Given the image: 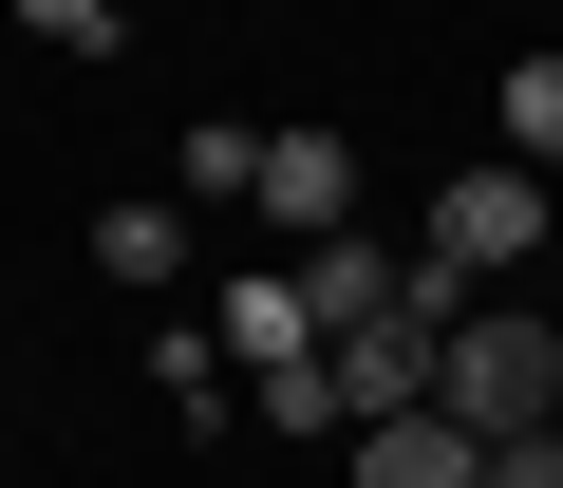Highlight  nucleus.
Listing matches in <instances>:
<instances>
[{"instance_id":"1","label":"nucleus","mask_w":563,"mask_h":488,"mask_svg":"<svg viewBox=\"0 0 563 488\" xmlns=\"http://www.w3.org/2000/svg\"><path fill=\"white\" fill-rule=\"evenodd\" d=\"M432 413L451 432H563V320H507V301H470L451 320V357H432Z\"/></svg>"},{"instance_id":"2","label":"nucleus","mask_w":563,"mask_h":488,"mask_svg":"<svg viewBox=\"0 0 563 488\" xmlns=\"http://www.w3.org/2000/svg\"><path fill=\"white\" fill-rule=\"evenodd\" d=\"M526 244H563V188H544V169H507V151H488V169H451V188H432V264H451V282H507Z\"/></svg>"},{"instance_id":"3","label":"nucleus","mask_w":563,"mask_h":488,"mask_svg":"<svg viewBox=\"0 0 563 488\" xmlns=\"http://www.w3.org/2000/svg\"><path fill=\"white\" fill-rule=\"evenodd\" d=\"M282 244H320V225H357V132H320V113H282L263 132V188H244Z\"/></svg>"},{"instance_id":"4","label":"nucleus","mask_w":563,"mask_h":488,"mask_svg":"<svg viewBox=\"0 0 563 488\" xmlns=\"http://www.w3.org/2000/svg\"><path fill=\"white\" fill-rule=\"evenodd\" d=\"M207 339H225L244 376H282V357H320V301H301V264H244V282L207 301Z\"/></svg>"},{"instance_id":"5","label":"nucleus","mask_w":563,"mask_h":488,"mask_svg":"<svg viewBox=\"0 0 563 488\" xmlns=\"http://www.w3.org/2000/svg\"><path fill=\"white\" fill-rule=\"evenodd\" d=\"M357 488H488V432H451V413L413 395V413H376V432H357Z\"/></svg>"},{"instance_id":"6","label":"nucleus","mask_w":563,"mask_h":488,"mask_svg":"<svg viewBox=\"0 0 563 488\" xmlns=\"http://www.w3.org/2000/svg\"><path fill=\"white\" fill-rule=\"evenodd\" d=\"M488 151L563 188V57H507V76H488Z\"/></svg>"},{"instance_id":"7","label":"nucleus","mask_w":563,"mask_h":488,"mask_svg":"<svg viewBox=\"0 0 563 488\" xmlns=\"http://www.w3.org/2000/svg\"><path fill=\"white\" fill-rule=\"evenodd\" d=\"M301 301H320V339H339V320H376V301H395V244L320 225V244H301Z\"/></svg>"},{"instance_id":"8","label":"nucleus","mask_w":563,"mask_h":488,"mask_svg":"<svg viewBox=\"0 0 563 488\" xmlns=\"http://www.w3.org/2000/svg\"><path fill=\"white\" fill-rule=\"evenodd\" d=\"M95 264H113V282H188V207H113Z\"/></svg>"},{"instance_id":"9","label":"nucleus","mask_w":563,"mask_h":488,"mask_svg":"<svg viewBox=\"0 0 563 488\" xmlns=\"http://www.w3.org/2000/svg\"><path fill=\"white\" fill-rule=\"evenodd\" d=\"M207 376H225V339H207V320H151V395H169V413H188V432H207V413H225V395H207Z\"/></svg>"},{"instance_id":"10","label":"nucleus","mask_w":563,"mask_h":488,"mask_svg":"<svg viewBox=\"0 0 563 488\" xmlns=\"http://www.w3.org/2000/svg\"><path fill=\"white\" fill-rule=\"evenodd\" d=\"M244 188H263V132L207 113V132H188V207H244Z\"/></svg>"},{"instance_id":"11","label":"nucleus","mask_w":563,"mask_h":488,"mask_svg":"<svg viewBox=\"0 0 563 488\" xmlns=\"http://www.w3.org/2000/svg\"><path fill=\"white\" fill-rule=\"evenodd\" d=\"M263 432H357V413H339V376H320V357H282V376H263Z\"/></svg>"},{"instance_id":"12","label":"nucleus","mask_w":563,"mask_h":488,"mask_svg":"<svg viewBox=\"0 0 563 488\" xmlns=\"http://www.w3.org/2000/svg\"><path fill=\"white\" fill-rule=\"evenodd\" d=\"M20 20H38L57 57H113V20H132V0H20Z\"/></svg>"},{"instance_id":"13","label":"nucleus","mask_w":563,"mask_h":488,"mask_svg":"<svg viewBox=\"0 0 563 488\" xmlns=\"http://www.w3.org/2000/svg\"><path fill=\"white\" fill-rule=\"evenodd\" d=\"M488 488H563V432H507V451H488Z\"/></svg>"}]
</instances>
